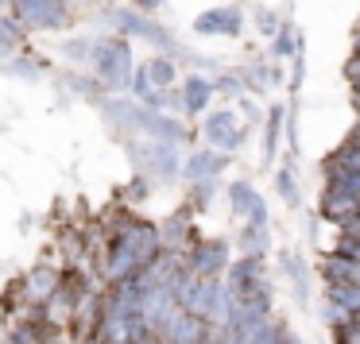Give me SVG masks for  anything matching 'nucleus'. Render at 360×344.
<instances>
[{"mask_svg":"<svg viewBox=\"0 0 360 344\" xmlns=\"http://www.w3.org/2000/svg\"><path fill=\"white\" fill-rule=\"evenodd\" d=\"M163 251V240H159V228L148 225V220L132 217V213H117L109 225V251H105V279L120 282L128 274H136L143 263Z\"/></svg>","mask_w":360,"mask_h":344,"instance_id":"f257e3e1","label":"nucleus"},{"mask_svg":"<svg viewBox=\"0 0 360 344\" xmlns=\"http://www.w3.org/2000/svg\"><path fill=\"white\" fill-rule=\"evenodd\" d=\"M94 70H97V81H101L105 89H112V93H124L128 86H132V51H128V35H117V39H101L94 47Z\"/></svg>","mask_w":360,"mask_h":344,"instance_id":"f03ea898","label":"nucleus"},{"mask_svg":"<svg viewBox=\"0 0 360 344\" xmlns=\"http://www.w3.org/2000/svg\"><path fill=\"white\" fill-rule=\"evenodd\" d=\"M8 8L27 32H58L70 24V0H12Z\"/></svg>","mask_w":360,"mask_h":344,"instance_id":"7ed1b4c3","label":"nucleus"},{"mask_svg":"<svg viewBox=\"0 0 360 344\" xmlns=\"http://www.w3.org/2000/svg\"><path fill=\"white\" fill-rule=\"evenodd\" d=\"M109 24L117 27L120 35H128V39H148L151 47H174L171 32L159 27L155 20H151L148 12H140V8H112L109 12Z\"/></svg>","mask_w":360,"mask_h":344,"instance_id":"20e7f679","label":"nucleus"},{"mask_svg":"<svg viewBox=\"0 0 360 344\" xmlns=\"http://www.w3.org/2000/svg\"><path fill=\"white\" fill-rule=\"evenodd\" d=\"M267 313H271V286L267 282L240 290V294H229V329L252 325V321L267 317Z\"/></svg>","mask_w":360,"mask_h":344,"instance_id":"39448f33","label":"nucleus"},{"mask_svg":"<svg viewBox=\"0 0 360 344\" xmlns=\"http://www.w3.org/2000/svg\"><path fill=\"white\" fill-rule=\"evenodd\" d=\"M128 124L140 128V132H148V135H155V140H163V143H186L190 140V132L174 117H163L159 109H148V105H140V101H136Z\"/></svg>","mask_w":360,"mask_h":344,"instance_id":"423d86ee","label":"nucleus"},{"mask_svg":"<svg viewBox=\"0 0 360 344\" xmlns=\"http://www.w3.org/2000/svg\"><path fill=\"white\" fill-rule=\"evenodd\" d=\"M321 220H329V225H349V220L360 217V197L352 194V190L345 186H326V194H321V205H318Z\"/></svg>","mask_w":360,"mask_h":344,"instance_id":"0eeeda50","label":"nucleus"},{"mask_svg":"<svg viewBox=\"0 0 360 344\" xmlns=\"http://www.w3.org/2000/svg\"><path fill=\"white\" fill-rule=\"evenodd\" d=\"M194 32H198V35H229V39H236V35L244 32V12L236 8V4L205 8L202 16L194 20Z\"/></svg>","mask_w":360,"mask_h":344,"instance_id":"6e6552de","label":"nucleus"},{"mask_svg":"<svg viewBox=\"0 0 360 344\" xmlns=\"http://www.w3.org/2000/svg\"><path fill=\"white\" fill-rule=\"evenodd\" d=\"M186 267L194 274H221L229 271V244L225 240H194L190 244Z\"/></svg>","mask_w":360,"mask_h":344,"instance_id":"1a4fd4ad","label":"nucleus"},{"mask_svg":"<svg viewBox=\"0 0 360 344\" xmlns=\"http://www.w3.org/2000/svg\"><path fill=\"white\" fill-rule=\"evenodd\" d=\"M58 286H63V271H58V267L39 263V267H35V271L24 279V282H20V298H24L27 305H43V302H47V298L58 290Z\"/></svg>","mask_w":360,"mask_h":344,"instance_id":"9d476101","label":"nucleus"},{"mask_svg":"<svg viewBox=\"0 0 360 344\" xmlns=\"http://www.w3.org/2000/svg\"><path fill=\"white\" fill-rule=\"evenodd\" d=\"M202 132H205V140H210L213 147H221V151H233V147L244 143V128H236V112H229V109L205 117Z\"/></svg>","mask_w":360,"mask_h":344,"instance_id":"9b49d317","label":"nucleus"},{"mask_svg":"<svg viewBox=\"0 0 360 344\" xmlns=\"http://www.w3.org/2000/svg\"><path fill=\"white\" fill-rule=\"evenodd\" d=\"M321 279L326 286H360V259L345 251H329L321 259Z\"/></svg>","mask_w":360,"mask_h":344,"instance_id":"f8f14e48","label":"nucleus"},{"mask_svg":"<svg viewBox=\"0 0 360 344\" xmlns=\"http://www.w3.org/2000/svg\"><path fill=\"white\" fill-rule=\"evenodd\" d=\"M225 166H229V155H225V151L202 147V151H194V155L186 159V178H190V182H210V178H217Z\"/></svg>","mask_w":360,"mask_h":344,"instance_id":"ddd939ff","label":"nucleus"},{"mask_svg":"<svg viewBox=\"0 0 360 344\" xmlns=\"http://www.w3.org/2000/svg\"><path fill=\"white\" fill-rule=\"evenodd\" d=\"M229 197H233V209L248 217V225H267V209H264V197L248 186V182H233L229 186Z\"/></svg>","mask_w":360,"mask_h":344,"instance_id":"4468645a","label":"nucleus"},{"mask_svg":"<svg viewBox=\"0 0 360 344\" xmlns=\"http://www.w3.org/2000/svg\"><path fill=\"white\" fill-rule=\"evenodd\" d=\"M259 256H244V259H236L233 267H229V294H240V290H252V286H259V282H267L264 279V271H259Z\"/></svg>","mask_w":360,"mask_h":344,"instance_id":"2eb2a0df","label":"nucleus"},{"mask_svg":"<svg viewBox=\"0 0 360 344\" xmlns=\"http://www.w3.org/2000/svg\"><path fill=\"white\" fill-rule=\"evenodd\" d=\"M213 89H217V86H213L210 78L190 74V78L182 81V89H179V93H182V109H186V112H205V105L213 101Z\"/></svg>","mask_w":360,"mask_h":344,"instance_id":"dca6fc26","label":"nucleus"},{"mask_svg":"<svg viewBox=\"0 0 360 344\" xmlns=\"http://www.w3.org/2000/svg\"><path fill=\"white\" fill-rule=\"evenodd\" d=\"M24 35L27 27L16 16H0V62H8V58H16L24 51Z\"/></svg>","mask_w":360,"mask_h":344,"instance_id":"f3484780","label":"nucleus"},{"mask_svg":"<svg viewBox=\"0 0 360 344\" xmlns=\"http://www.w3.org/2000/svg\"><path fill=\"white\" fill-rule=\"evenodd\" d=\"M143 171H155V174H174L179 171V155H174V143H151L143 151Z\"/></svg>","mask_w":360,"mask_h":344,"instance_id":"a211bd4d","label":"nucleus"},{"mask_svg":"<svg viewBox=\"0 0 360 344\" xmlns=\"http://www.w3.org/2000/svg\"><path fill=\"white\" fill-rule=\"evenodd\" d=\"M159 240H163V248H171V244H194V228H190V213H174V217H167L163 225H159Z\"/></svg>","mask_w":360,"mask_h":344,"instance_id":"6ab92c4d","label":"nucleus"},{"mask_svg":"<svg viewBox=\"0 0 360 344\" xmlns=\"http://www.w3.org/2000/svg\"><path fill=\"white\" fill-rule=\"evenodd\" d=\"M283 124H287V109H283V105H275V109L267 112V128H264V163H275Z\"/></svg>","mask_w":360,"mask_h":344,"instance_id":"aec40b11","label":"nucleus"},{"mask_svg":"<svg viewBox=\"0 0 360 344\" xmlns=\"http://www.w3.org/2000/svg\"><path fill=\"white\" fill-rule=\"evenodd\" d=\"M148 70H151V78H155L159 89H174V78H179V70H174V58H167V55L148 58Z\"/></svg>","mask_w":360,"mask_h":344,"instance_id":"412c9836","label":"nucleus"},{"mask_svg":"<svg viewBox=\"0 0 360 344\" xmlns=\"http://www.w3.org/2000/svg\"><path fill=\"white\" fill-rule=\"evenodd\" d=\"M275 55L279 58H290V55H298V51H302V35H298L295 39V32H290V24H283L279 32H275Z\"/></svg>","mask_w":360,"mask_h":344,"instance_id":"4be33fe9","label":"nucleus"},{"mask_svg":"<svg viewBox=\"0 0 360 344\" xmlns=\"http://www.w3.org/2000/svg\"><path fill=\"white\" fill-rule=\"evenodd\" d=\"M264 236H267V225L244 228V256H259V251H264Z\"/></svg>","mask_w":360,"mask_h":344,"instance_id":"5701e85b","label":"nucleus"},{"mask_svg":"<svg viewBox=\"0 0 360 344\" xmlns=\"http://www.w3.org/2000/svg\"><path fill=\"white\" fill-rule=\"evenodd\" d=\"M4 70H8V74H20V78H35V74H39V66L27 58V51H20V58H8V62H4Z\"/></svg>","mask_w":360,"mask_h":344,"instance_id":"b1692460","label":"nucleus"},{"mask_svg":"<svg viewBox=\"0 0 360 344\" xmlns=\"http://www.w3.org/2000/svg\"><path fill=\"white\" fill-rule=\"evenodd\" d=\"M345 78L352 86V105H356L360 101V51H352V58L345 62Z\"/></svg>","mask_w":360,"mask_h":344,"instance_id":"393cba45","label":"nucleus"},{"mask_svg":"<svg viewBox=\"0 0 360 344\" xmlns=\"http://www.w3.org/2000/svg\"><path fill=\"white\" fill-rule=\"evenodd\" d=\"M275 190L283 194V201H287V205H298V190H295L290 171H279V174H275Z\"/></svg>","mask_w":360,"mask_h":344,"instance_id":"a878e982","label":"nucleus"},{"mask_svg":"<svg viewBox=\"0 0 360 344\" xmlns=\"http://www.w3.org/2000/svg\"><path fill=\"white\" fill-rule=\"evenodd\" d=\"M279 20H275V12H256V32L264 35V39H275V32H279Z\"/></svg>","mask_w":360,"mask_h":344,"instance_id":"bb28decb","label":"nucleus"},{"mask_svg":"<svg viewBox=\"0 0 360 344\" xmlns=\"http://www.w3.org/2000/svg\"><path fill=\"white\" fill-rule=\"evenodd\" d=\"M283 267H287V274L298 282V294L306 298V271H302V263H298L295 256H283Z\"/></svg>","mask_w":360,"mask_h":344,"instance_id":"cd10ccee","label":"nucleus"},{"mask_svg":"<svg viewBox=\"0 0 360 344\" xmlns=\"http://www.w3.org/2000/svg\"><path fill=\"white\" fill-rule=\"evenodd\" d=\"M94 47H97V43H89V39H74L70 47H66V55H70V58H82V62H89V58H94Z\"/></svg>","mask_w":360,"mask_h":344,"instance_id":"c85d7f7f","label":"nucleus"},{"mask_svg":"<svg viewBox=\"0 0 360 344\" xmlns=\"http://www.w3.org/2000/svg\"><path fill=\"white\" fill-rule=\"evenodd\" d=\"M213 86H217L221 93H240V89H244V74H236V78H233V74H225V78L213 81Z\"/></svg>","mask_w":360,"mask_h":344,"instance_id":"c756f323","label":"nucleus"},{"mask_svg":"<svg viewBox=\"0 0 360 344\" xmlns=\"http://www.w3.org/2000/svg\"><path fill=\"white\" fill-rule=\"evenodd\" d=\"M132 8H140V12H148V16H151V12L163 8V0H132Z\"/></svg>","mask_w":360,"mask_h":344,"instance_id":"7c9ffc66","label":"nucleus"},{"mask_svg":"<svg viewBox=\"0 0 360 344\" xmlns=\"http://www.w3.org/2000/svg\"><path fill=\"white\" fill-rule=\"evenodd\" d=\"M349 140H352V143H360V124L352 128V135H349Z\"/></svg>","mask_w":360,"mask_h":344,"instance_id":"2f4dec72","label":"nucleus"},{"mask_svg":"<svg viewBox=\"0 0 360 344\" xmlns=\"http://www.w3.org/2000/svg\"><path fill=\"white\" fill-rule=\"evenodd\" d=\"M4 317H8V305H4V302H0V321H4Z\"/></svg>","mask_w":360,"mask_h":344,"instance_id":"473e14b6","label":"nucleus"},{"mask_svg":"<svg viewBox=\"0 0 360 344\" xmlns=\"http://www.w3.org/2000/svg\"><path fill=\"white\" fill-rule=\"evenodd\" d=\"M4 4H12V0H0V8H4Z\"/></svg>","mask_w":360,"mask_h":344,"instance_id":"72a5a7b5","label":"nucleus"}]
</instances>
